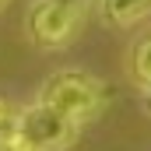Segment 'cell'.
I'll return each mask as SVG.
<instances>
[{
  "instance_id": "obj_3",
  "label": "cell",
  "mask_w": 151,
  "mask_h": 151,
  "mask_svg": "<svg viewBox=\"0 0 151 151\" xmlns=\"http://www.w3.org/2000/svg\"><path fill=\"white\" fill-rule=\"evenodd\" d=\"M84 14L67 11V7H56V4H46V0H32V11H28V35L35 39L39 46L46 49H60L63 42H70V35L77 32Z\"/></svg>"
},
{
  "instance_id": "obj_1",
  "label": "cell",
  "mask_w": 151,
  "mask_h": 151,
  "mask_svg": "<svg viewBox=\"0 0 151 151\" xmlns=\"http://www.w3.org/2000/svg\"><path fill=\"white\" fill-rule=\"evenodd\" d=\"M39 102L53 106L56 113H63L67 119H74L77 127H84L88 119H95V116L102 113L106 88H102V81H95L91 74H84V70H60V74H53L42 84Z\"/></svg>"
},
{
  "instance_id": "obj_5",
  "label": "cell",
  "mask_w": 151,
  "mask_h": 151,
  "mask_svg": "<svg viewBox=\"0 0 151 151\" xmlns=\"http://www.w3.org/2000/svg\"><path fill=\"white\" fill-rule=\"evenodd\" d=\"M134 77L151 88V35L137 42V49H134Z\"/></svg>"
},
{
  "instance_id": "obj_2",
  "label": "cell",
  "mask_w": 151,
  "mask_h": 151,
  "mask_svg": "<svg viewBox=\"0 0 151 151\" xmlns=\"http://www.w3.org/2000/svg\"><path fill=\"white\" fill-rule=\"evenodd\" d=\"M77 130L74 119L46 102H32L14 116V141L25 151H67L77 141Z\"/></svg>"
},
{
  "instance_id": "obj_7",
  "label": "cell",
  "mask_w": 151,
  "mask_h": 151,
  "mask_svg": "<svg viewBox=\"0 0 151 151\" xmlns=\"http://www.w3.org/2000/svg\"><path fill=\"white\" fill-rule=\"evenodd\" d=\"M7 4H11V0H0V11H4V7H7Z\"/></svg>"
},
{
  "instance_id": "obj_6",
  "label": "cell",
  "mask_w": 151,
  "mask_h": 151,
  "mask_svg": "<svg viewBox=\"0 0 151 151\" xmlns=\"http://www.w3.org/2000/svg\"><path fill=\"white\" fill-rule=\"evenodd\" d=\"M46 4H56V7H67V11H77V14H84V11H88V0H46Z\"/></svg>"
},
{
  "instance_id": "obj_4",
  "label": "cell",
  "mask_w": 151,
  "mask_h": 151,
  "mask_svg": "<svg viewBox=\"0 0 151 151\" xmlns=\"http://www.w3.org/2000/svg\"><path fill=\"white\" fill-rule=\"evenodd\" d=\"M102 14L116 28H130L151 14V0H102Z\"/></svg>"
}]
</instances>
